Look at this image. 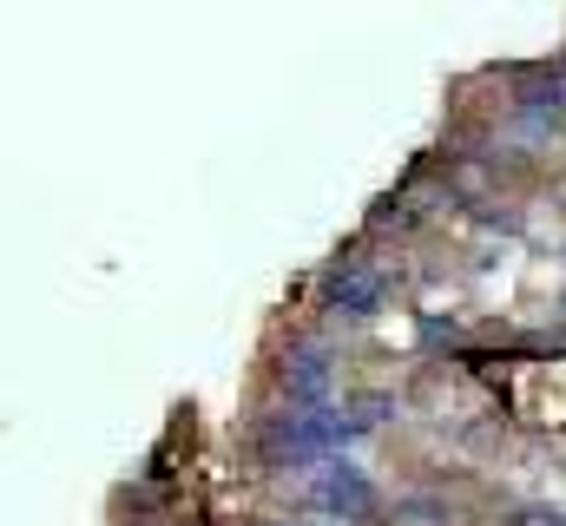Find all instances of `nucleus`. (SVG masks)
I'll return each instance as SVG.
<instances>
[{
	"label": "nucleus",
	"mask_w": 566,
	"mask_h": 526,
	"mask_svg": "<svg viewBox=\"0 0 566 526\" xmlns=\"http://www.w3.org/2000/svg\"><path fill=\"white\" fill-rule=\"evenodd\" d=\"M501 520H507V526H566V514H560V507H541V501H534V507H507Z\"/></svg>",
	"instance_id": "obj_4"
},
{
	"label": "nucleus",
	"mask_w": 566,
	"mask_h": 526,
	"mask_svg": "<svg viewBox=\"0 0 566 526\" xmlns=\"http://www.w3.org/2000/svg\"><path fill=\"white\" fill-rule=\"evenodd\" d=\"M336 362H343V349L329 329L290 336L277 362V401L283 408H336Z\"/></svg>",
	"instance_id": "obj_2"
},
{
	"label": "nucleus",
	"mask_w": 566,
	"mask_h": 526,
	"mask_svg": "<svg viewBox=\"0 0 566 526\" xmlns=\"http://www.w3.org/2000/svg\"><path fill=\"white\" fill-rule=\"evenodd\" d=\"M547 66H554V80H560V99H566V53H560V60H547Z\"/></svg>",
	"instance_id": "obj_5"
},
{
	"label": "nucleus",
	"mask_w": 566,
	"mask_h": 526,
	"mask_svg": "<svg viewBox=\"0 0 566 526\" xmlns=\"http://www.w3.org/2000/svg\"><path fill=\"white\" fill-rule=\"evenodd\" d=\"M389 309V270L369 257V238L343 244L336 257L316 270V316L336 329H356V323H376Z\"/></svg>",
	"instance_id": "obj_1"
},
{
	"label": "nucleus",
	"mask_w": 566,
	"mask_h": 526,
	"mask_svg": "<svg viewBox=\"0 0 566 526\" xmlns=\"http://www.w3.org/2000/svg\"><path fill=\"white\" fill-rule=\"evenodd\" d=\"M303 507H316V514H329V520H363L369 526L389 501H382L376 474H369L356 454H343V461H323V467L303 474Z\"/></svg>",
	"instance_id": "obj_3"
},
{
	"label": "nucleus",
	"mask_w": 566,
	"mask_h": 526,
	"mask_svg": "<svg viewBox=\"0 0 566 526\" xmlns=\"http://www.w3.org/2000/svg\"><path fill=\"white\" fill-rule=\"evenodd\" d=\"M258 526H310V520H258Z\"/></svg>",
	"instance_id": "obj_6"
}]
</instances>
